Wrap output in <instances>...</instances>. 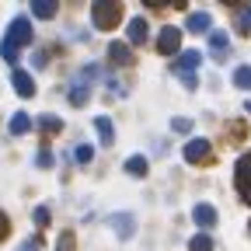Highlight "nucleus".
Here are the masks:
<instances>
[{"mask_svg": "<svg viewBox=\"0 0 251 251\" xmlns=\"http://www.w3.org/2000/svg\"><path fill=\"white\" fill-rule=\"evenodd\" d=\"M178 49H181V28H175V25L161 28V35H157V52H161V56H175Z\"/></svg>", "mask_w": 251, "mask_h": 251, "instance_id": "423d86ee", "label": "nucleus"}, {"mask_svg": "<svg viewBox=\"0 0 251 251\" xmlns=\"http://www.w3.org/2000/svg\"><path fill=\"white\" fill-rule=\"evenodd\" d=\"M18 251H39V244H31V241H28V244H21Z\"/></svg>", "mask_w": 251, "mask_h": 251, "instance_id": "c85d7f7f", "label": "nucleus"}, {"mask_svg": "<svg viewBox=\"0 0 251 251\" xmlns=\"http://www.w3.org/2000/svg\"><path fill=\"white\" fill-rule=\"evenodd\" d=\"M237 31H244V35H251V4L237 7Z\"/></svg>", "mask_w": 251, "mask_h": 251, "instance_id": "a211bd4d", "label": "nucleus"}, {"mask_svg": "<svg viewBox=\"0 0 251 251\" xmlns=\"http://www.w3.org/2000/svg\"><path fill=\"white\" fill-rule=\"evenodd\" d=\"M199 59H202V56H199L196 49H185V52L178 56V63L171 67V70H175V77H181V84H185V87H196V84H199V80H196V74H192V70L199 67Z\"/></svg>", "mask_w": 251, "mask_h": 251, "instance_id": "7ed1b4c3", "label": "nucleus"}, {"mask_svg": "<svg viewBox=\"0 0 251 251\" xmlns=\"http://www.w3.org/2000/svg\"><path fill=\"white\" fill-rule=\"evenodd\" d=\"M188 251H213V237L209 234H196L188 241Z\"/></svg>", "mask_w": 251, "mask_h": 251, "instance_id": "6ab92c4d", "label": "nucleus"}, {"mask_svg": "<svg viewBox=\"0 0 251 251\" xmlns=\"http://www.w3.org/2000/svg\"><path fill=\"white\" fill-rule=\"evenodd\" d=\"M119 21H122V4H115V0H98V4H91V25L98 31H112Z\"/></svg>", "mask_w": 251, "mask_h": 251, "instance_id": "f03ea898", "label": "nucleus"}, {"mask_svg": "<svg viewBox=\"0 0 251 251\" xmlns=\"http://www.w3.org/2000/svg\"><path fill=\"white\" fill-rule=\"evenodd\" d=\"M39 129H42V133H59L63 122H59L56 115H42V119H39Z\"/></svg>", "mask_w": 251, "mask_h": 251, "instance_id": "4be33fe9", "label": "nucleus"}, {"mask_svg": "<svg viewBox=\"0 0 251 251\" xmlns=\"http://www.w3.org/2000/svg\"><path fill=\"white\" fill-rule=\"evenodd\" d=\"M35 164H39V168H52V153H49V150H39Z\"/></svg>", "mask_w": 251, "mask_h": 251, "instance_id": "bb28decb", "label": "nucleus"}, {"mask_svg": "<svg viewBox=\"0 0 251 251\" xmlns=\"http://www.w3.org/2000/svg\"><path fill=\"white\" fill-rule=\"evenodd\" d=\"M7 234H11V220H7V213H4V209H0V241H4Z\"/></svg>", "mask_w": 251, "mask_h": 251, "instance_id": "a878e982", "label": "nucleus"}, {"mask_svg": "<svg viewBox=\"0 0 251 251\" xmlns=\"http://www.w3.org/2000/svg\"><path fill=\"white\" fill-rule=\"evenodd\" d=\"M74 248H77L74 230H63V234H59V241H56V251H74Z\"/></svg>", "mask_w": 251, "mask_h": 251, "instance_id": "5701e85b", "label": "nucleus"}, {"mask_svg": "<svg viewBox=\"0 0 251 251\" xmlns=\"http://www.w3.org/2000/svg\"><path fill=\"white\" fill-rule=\"evenodd\" d=\"M7 129H11V136H25V133L31 129V115H25V112H14Z\"/></svg>", "mask_w": 251, "mask_h": 251, "instance_id": "dca6fc26", "label": "nucleus"}, {"mask_svg": "<svg viewBox=\"0 0 251 251\" xmlns=\"http://www.w3.org/2000/svg\"><path fill=\"white\" fill-rule=\"evenodd\" d=\"M108 59L115 63V67H129V63H133L129 42H112V46H108Z\"/></svg>", "mask_w": 251, "mask_h": 251, "instance_id": "9d476101", "label": "nucleus"}, {"mask_svg": "<svg viewBox=\"0 0 251 251\" xmlns=\"http://www.w3.org/2000/svg\"><path fill=\"white\" fill-rule=\"evenodd\" d=\"M31 14L42 18V21L56 18V0H31Z\"/></svg>", "mask_w": 251, "mask_h": 251, "instance_id": "f3484780", "label": "nucleus"}, {"mask_svg": "<svg viewBox=\"0 0 251 251\" xmlns=\"http://www.w3.org/2000/svg\"><path fill=\"white\" fill-rule=\"evenodd\" d=\"M234 181H237V192H241V199L251 206V153L237 157V164H234Z\"/></svg>", "mask_w": 251, "mask_h": 251, "instance_id": "20e7f679", "label": "nucleus"}, {"mask_svg": "<svg viewBox=\"0 0 251 251\" xmlns=\"http://www.w3.org/2000/svg\"><path fill=\"white\" fill-rule=\"evenodd\" d=\"M94 129H98L101 143H115V129H112V119L108 115H94Z\"/></svg>", "mask_w": 251, "mask_h": 251, "instance_id": "2eb2a0df", "label": "nucleus"}, {"mask_svg": "<svg viewBox=\"0 0 251 251\" xmlns=\"http://www.w3.org/2000/svg\"><path fill=\"white\" fill-rule=\"evenodd\" d=\"M171 129L175 133H192V119H171Z\"/></svg>", "mask_w": 251, "mask_h": 251, "instance_id": "b1692460", "label": "nucleus"}, {"mask_svg": "<svg viewBox=\"0 0 251 251\" xmlns=\"http://www.w3.org/2000/svg\"><path fill=\"white\" fill-rule=\"evenodd\" d=\"M35 224H39V227H49V209H46V206L35 209Z\"/></svg>", "mask_w": 251, "mask_h": 251, "instance_id": "cd10ccee", "label": "nucleus"}, {"mask_svg": "<svg viewBox=\"0 0 251 251\" xmlns=\"http://www.w3.org/2000/svg\"><path fill=\"white\" fill-rule=\"evenodd\" d=\"M87 94H91V87H87L84 80H77L74 91H70V101H74V105H84V101H87Z\"/></svg>", "mask_w": 251, "mask_h": 251, "instance_id": "412c9836", "label": "nucleus"}, {"mask_svg": "<svg viewBox=\"0 0 251 251\" xmlns=\"http://www.w3.org/2000/svg\"><path fill=\"white\" fill-rule=\"evenodd\" d=\"M147 35H150V25H147V18H133V21H129V46L147 42Z\"/></svg>", "mask_w": 251, "mask_h": 251, "instance_id": "ddd939ff", "label": "nucleus"}, {"mask_svg": "<svg viewBox=\"0 0 251 251\" xmlns=\"http://www.w3.org/2000/svg\"><path fill=\"white\" fill-rule=\"evenodd\" d=\"M192 220H196V227H216V209L209 206V202H196L192 206Z\"/></svg>", "mask_w": 251, "mask_h": 251, "instance_id": "6e6552de", "label": "nucleus"}, {"mask_svg": "<svg viewBox=\"0 0 251 251\" xmlns=\"http://www.w3.org/2000/svg\"><path fill=\"white\" fill-rule=\"evenodd\" d=\"M185 28L199 35V31H209V28H213V18H209L206 11H196V14H188V18H185Z\"/></svg>", "mask_w": 251, "mask_h": 251, "instance_id": "f8f14e48", "label": "nucleus"}, {"mask_svg": "<svg viewBox=\"0 0 251 251\" xmlns=\"http://www.w3.org/2000/svg\"><path fill=\"white\" fill-rule=\"evenodd\" d=\"M209 52H213L216 59H227V52H230L227 31H209Z\"/></svg>", "mask_w": 251, "mask_h": 251, "instance_id": "1a4fd4ad", "label": "nucleus"}, {"mask_svg": "<svg viewBox=\"0 0 251 251\" xmlns=\"http://www.w3.org/2000/svg\"><path fill=\"white\" fill-rule=\"evenodd\" d=\"M77 161H80V164H91V161H94V150H91V147H77Z\"/></svg>", "mask_w": 251, "mask_h": 251, "instance_id": "393cba45", "label": "nucleus"}, {"mask_svg": "<svg viewBox=\"0 0 251 251\" xmlns=\"http://www.w3.org/2000/svg\"><path fill=\"white\" fill-rule=\"evenodd\" d=\"M11 87L21 94V98H31V94H35V77H31L28 70H18V67H14V74H11Z\"/></svg>", "mask_w": 251, "mask_h": 251, "instance_id": "0eeeda50", "label": "nucleus"}, {"mask_svg": "<svg viewBox=\"0 0 251 251\" xmlns=\"http://www.w3.org/2000/svg\"><path fill=\"white\" fill-rule=\"evenodd\" d=\"M133 224H136V220H133L129 213H119V216H112V227L119 230V237H122V241H129V237H133Z\"/></svg>", "mask_w": 251, "mask_h": 251, "instance_id": "4468645a", "label": "nucleus"}, {"mask_svg": "<svg viewBox=\"0 0 251 251\" xmlns=\"http://www.w3.org/2000/svg\"><path fill=\"white\" fill-rule=\"evenodd\" d=\"M234 87L251 91V67H237V70H234Z\"/></svg>", "mask_w": 251, "mask_h": 251, "instance_id": "aec40b11", "label": "nucleus"}, {"mask_svg": "<svg viewBox=\"0 0 251 251\" xmlns=\"http://www.w3.org/2000/svg\"><path fill=\"white\" fill-rule=\"evenodd\" d=\"M25 46H31V18H25V14H18L11 25H7V31H4V42H0V56H4V63H18V52L25 49Z\"/></svg>", "mask_w": 251, "mask_h": 251, "instance_id": "f257e3e1", "label": "nucleus"}, {"mask_svg": "<svg viewBox=\"0 0 251 251\" xmlns=\"http://www.w3.org/2000/svg\"><path fill=\"white\" fill-rule=\"evenodd\" d=\"M126 175H133V178H147V171H150V161L143 153H133V157H126Z\"/></svg>", "mask_w": 251, "mask_h": 251, "instance_id": "9b49d317", "label": "nucleus"}, {"mask_svg": "<svg viewBox=\"0 0 251 251\" xmlns=\"http://www.w3.org/2000/svg\"><path fill=\"white\" fill-rule=\"evenodd\" d=\"M244 108H248V112H251V101H248V105H244Z\"/></svg>", "mask_w": 251, "mask_h": 251, "instance_id": "c756f323", "label": "nucleus"}, {"mask_svg": "<svg viewBox=\"0 0 251 251\" xmlns=\"http://www.w3.org/2000/svg\"><path fill=\"white\" fill-rule=\"evenodd\" d=\"M213 157V147H209V140H202V136H192L185 143V161L188 164H206Z\"/></svg>", "mask_w": 251, "mask_h": 251, "instance_id": "39448f33", "label": "nucleus"}]
</instances>
